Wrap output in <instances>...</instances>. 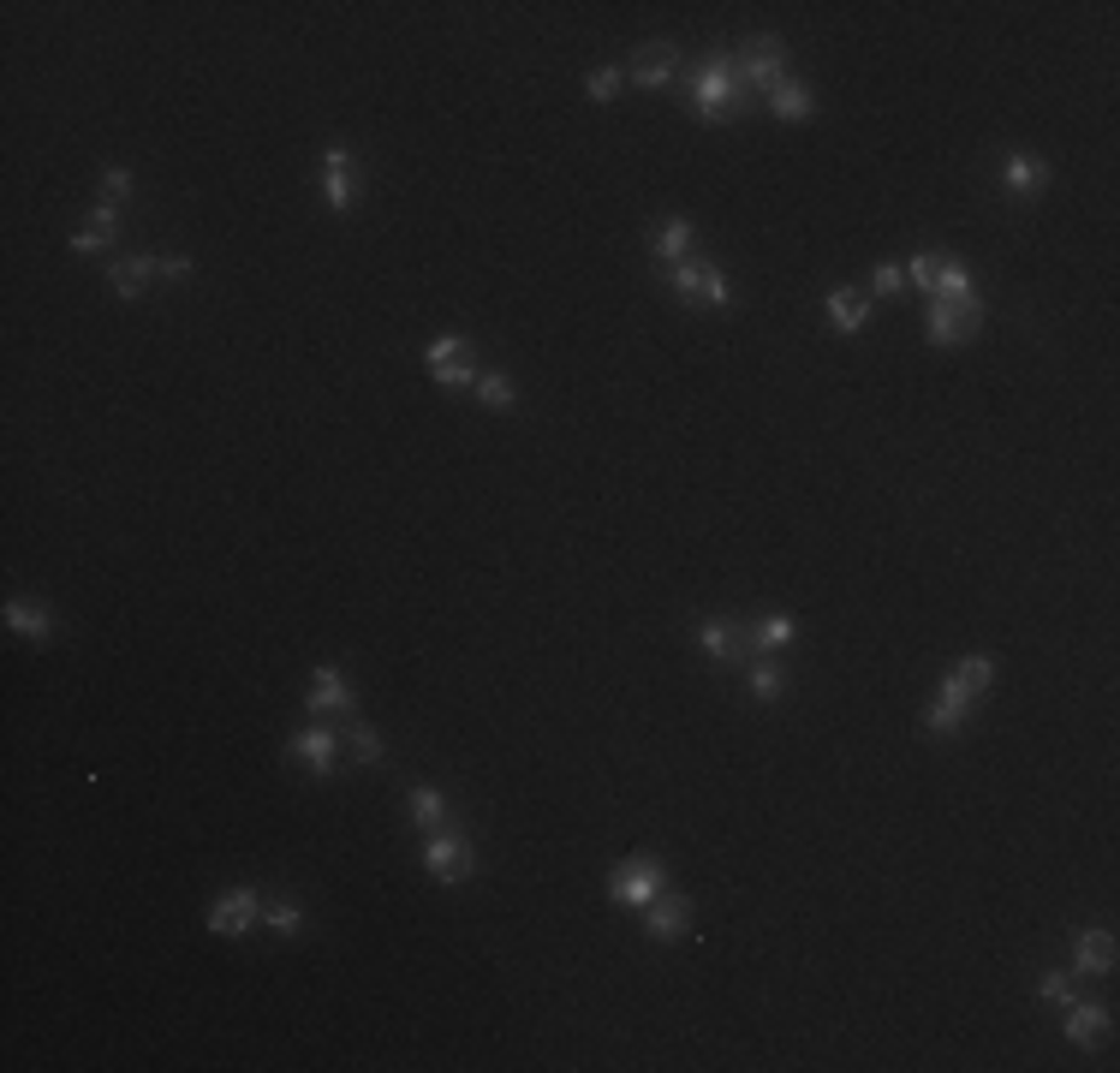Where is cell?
<instances>
[{"label": "cell", "mask_w": 1120, "mask_h": 1073, "mask_svg": "<svg viewBox=\"0 0 1120 1073\" xmlns=\"http://www.w3.org/2000/svg\"><path fill=\"white\" fill-rule=\"evenodd\" d=\"M745 78H740V61L733 54H710V61L692 72V120L703 125H727L733 114L745 107Z\"/></svg>", "instance_id": "1"}, {"label": "cell", "mask_w": 1120, "mask_h": 1073, "mask_svg": "<svg viewBox=\"0 0 1120 1073\" xmlns=\"http://www.w3.org/2000/svg\"><path fill=\"white\" fill-rule=\"evenodd\" d=\"M740 78H745V90L775 96L781 84H787V43H781V36H758V43H745Z\"/></svg>", "instance_id": "2"}, {"label": "cell", "mask_w": 1120, "mask_h": 1073, "mask_svg": "<svg viewBox=\"0 0 1120 1073\" xmlns=\"http://www.w3.org/2000/svg\"><path fill=\"white\" fill-rule=\"evenodd\" d=\"M662 889H667V871H662V859H656V853L626 859L621 871H614V883H608V894H614L621 907H650Z\"/></svg>", "instance_id": "3"}, {"label": "cell", "mask_w": 1120, "mask_h": 1073, "mask_svg": "<svg viewBox=\"0 0 1120 1073\" xmlns=\"http://www.w3.org/2000/svg\"><path fill=\"white\" fill-rule=\"evenodd\" d=\"M984 329V304L978 299H930V340L936 347H960Z\"/></svg>", "instance_id": "4"}, {"label": "cell", "mask_w": 1120, "mask_h": 1073, "mask_svg": "<svg viewBox=\"0 0 1120 1073\" xmlns=\"http://www.w3.org/2000/svg\"><path fill=\"white\" fill-rule=\"evenodd\" d=\"M697 644H703L715 663H733V668H745L758 656V638H751L745 620H703V626H697Z\"/></svg>", "instance_id": "5"}, {"label": "cell", "mask_w": 1120, "mask_h": 1073, "mask_svg": "<svg viewBox=\"0 0 1120 1073\" xmlns=\"http://www.w3.org/2000/svg\"><path fill=\"white\" fill-rule=\"evenodd\" d=\"M424 871H429L436 883H459V877H471V846H465V835H454V829H429Z\"/></svg>", "instance_id": "6"}, {"label": "cell", "mask_w": 1120, "mask_h": 1073, "mask_svg": "<svg viewBox=\"0 0 1120 1073\" xmlns=\"http://www.w3.org/2000/svg\"><path fill=\"white\" fill-rule=\"evenodd\" d=\"M644 931H650V942H674L692 931V894H656L650 907H644Z\"/></svg>", "instance_id": "7"}, {"label": "cell", "mask_w": 1120, "mask_h": 1073, "mask_svg": "<svg viewBox=\"0 0 1120 1073\" xmlns=\"http://www.w3.org/2000/svg\"><path fill=\"white\" fill-rule=\"evenodd\" d=\"M257 919H262L257 889H233V894H221V901L209 907V931L215 937H239V931H251Z\"/></svg>", "instance_id": "8"}, {"label": "cell", "mask_w": 1120, "mask_h": 1073, "mask_svg": "<svg viewBox=\"0 0 1120 1073\" xmlns=\"http://www.w3.org/2000/svg\"><path fill=\"white\" fill-rule=\"evenodd\" d=\"M971 704H978V692H971L966 681H941V692H936V704H930V734H954L960 722L971 716Z\"/></svg>", "instance_id": "9"}, {"label": "cell", "mask_w": 1120, "mask_h": 1073, "mask_svg": "<svg viewBox=\"0 0 1120 1073\" xmlns=\"http://www.w3.org/2000/svg\"><path fill=\"white\" fill-rule=\"evenodd\" d=\"M674 72H680V48L674 43H644L632 54V84L638 90H656V84H667Z\"/></svg>", "instance_id": "10"}, {"label": "cell", "mask_w": 1120, "mask_h": 1073, "mask_svg": "<svg viewBox=\"0 0 1120 1073\" xmlns=\"http://www.w3.org/2000/svg\"><path fill=\"white\" fill-rule=\"evenodd\" d=\"M352 686H346V674L340 668H317V681H310V716H346L352 722Z\"/></svg>", "instance_id": "11"}, {"label": "cell", "mask_w": 1120, "mask_h": 1073, "mask_svg": "<svg viewBox=\"0 0 1120 1073\" xmlns=\"http://www.w3.org/2000/svg\"><path fill=\"white\" fill-rule=\"evenodd\" d=\"M287 757H299V764H310L317 775L334 770V757H340V745H334V727H299L287 740Z\"/></svg>", "instance_id": "12"}, {"label": "cell", "mask_w": 1120, "mask_h": 1073, "mask_svg": "<svg viewBox=\"0 0 1120 1073\" xmlns=\"http://www.w3.org/2000/svg\"><path fill=\"white\" fill-rule=\"evenodd\" d=\"M322 180H328V209L346 215L352 209V150L346 144H328V150H322Z\"/></svg>", "instance_id": "13"}, {"label": "cell", "mask_w": 1120, "mask_h": 1073, "mask_svg": "<svg viewBox=\"0 0 1120 1073\" xmlns=\"http://www.w3.org/2000/svg\"><path fill=\"white\" fill-rule=\"evenodd\" d=\"M1067 1038L1085 1043V1050L1108 1043V1008L1103 1002H1067Z\"/></svg>", "instance_id": "14"}, {"label": "cell", "mask_w": 1120, "mask_h": 1073, "mask_svg": "<svg viewBox=\"0 0 1120 1073\" xmlns=\"http://www.w3.org/2000/svg\"><path fill=\"white\" fill-rule=\"evenodd\" d=\"M150 274H162V257L137 251V257H120V263H114V269H107V281H114V292H120V299H137Z\"/></svg>", "instance_id": "15"}, {"label": "cell", "mask_w": 1120, "mask_h": 1073, "mask_svg": "<svg viewBox=\"0 0 1120 1073\" xmlns=\"http://www.w3.org/2000/svg\"><path fill=\"white\" fill-rule=\"evenodd\" d=\"M1073 972H1115V931H1085L1073 942Z\"/></svg>", "instance_id": "16"}, {"label": "cell", "mask_w": 1120, "mask_h": 1073, "mask_svg": "<svg viewBox=\"0 0 1120 1073\" xmlns=\"http://www.w3.org/2000/svg\"><path fill=\"white\" fill-rule=\"evenodd\" d=\"M1001 180H1007V191H1043V185H1049V167L1037 162V155L1014 150L1007 162H1001Z\"/></svg>", "instance_id": "17"}, {"label": "cell", "mask_w": 1120, "mask_h": 1073, "mask_svg": "<svg viewBox=\"0 0 1120 1073\" xmlns=\"http://www.w3.org/2000/svg\"><path fill=\"white\" fill-rule=\"evenodd\" d=\"M829 317H834V329L859 334L864 322H870V299H864V292H852V287H834L829 292Z\"/></svg>", "instance_id": "18"}, {"label": "cell", "mask_w": 1120, "mask_h": 1073, "mask_svg": "<svg viewBox=\"0 0 1120 1073\" xmlns=\"http://www.w3.org/2000/svg\"><path fill=\"white\" fill-rule=\"evenodd\" d=\"M692 245H697V228L685 221V215H674V221L656 233V257H662V263H685V257H692Z\"/></svg>", "instance_id": "19"}, {"label": "cell", "mask_w": 1120, "mask_h": 1073, "mask_svg": "<svg viewBox=\"0 0 1120 1073\" xmlns=\"http://www.w3.org/2000/svg\"><path fill=\"white\" fill-rule=\"evenodd\" d=\"M769 114H775V120H787V125H793V120H811L817 107H811V90L787 78V84H781V90L769 96Z\"/></svg>", "instance_id": "20"}, {"label": "cell", "mask_w": 1120, "mask_h": 1073, "mask_svg": "<svg viewBox=\"0 0 1120 1073\" xmlns=\"http://www.w3.org/2000/svg\"><path fill=\"white\" fill-rule=\"evenodd\" d=\"M6 626H13L18 638H31V644H43L48 638V608H36V603H6Z\"/></svg>", "instance_id": "21"}, {"label": "cell", "mask_w": 1120, "mask_h": 1073, "mask_svg": "<svg viewBox=\"0 0 1120 1073\" xmlns=\"http://www.w3.org/2000/svg\"><path fill=\"white\" fill-rule=\"evenodd\" d=\"M703 269H710L703 257L674 263V269H667V287H674V299H685V304H697V299H703Z\"/></svg>", "instance_id": "22"}, {"label": "cell", "mask_w": 1120, "mask_h": 1073, "mask_svg": "<svg viewBox=\"0 0 1120 1073\" xmlns=\"http://www.w3.org/2000/svg\"><path fill=\"white\" fill-rule=\"evenodd\" d=\"M471 388H477V400H483L489 412H513V376H500V370H483V376L471 382Z\"/></svg>", "instance_id": "23"}, {"label": "cell", "mask_w": 1120, "mask_h": 1073, "mask_svg": "<svg viewBox=\"0 0 1120 1073\" xmlns=\"http://www.w3.org/2000/svg\"><path fill=\"white\" fill-rule=\"evenodd\" d=\"M411 817H418V829H441L447 823V800H441L436 787H411Z\"/></svg>", "instance_id": "24"}, {"label": "cell", "mask_w": 1120, "mask_h": 1073, "mask_svg": "<svg viewBox=\"0 0 1120 1073\" xmlns=\"http://www.w3.org/2000/svg\"><path fill=\"white\" fill-rule=\"evenodd\" d=\"M751 638H758V651H787L793 638H799V626H793L787 615H769V620L751 626Z\"/></svg>", "instance_id": "25"}, {"label": "cell", "mask_w": 1120, "mask_h": 1073, "mask_svg": "<svg viewBox=\"0 0 1120 1073\" xmlns=\"http://www.w3.org/2000/svg\"><path fill=\"white\" fill-rule=\"evenodd\" d=\"M930 299H978V292H971V274L960 269V263H941V269H936V287H930Z\"/></svg>", "instance_id": "26"}, {"label": "cell", "mask_w": 1120, "mask_h": 1073, "mask_svg": "<svg viewBox=\"0 0 1120 1073\" xmlns=\"http://www.w3.org/2000/svg\"><path fill=\"white\" fill-rule=\"evenodd\" d=\"M346 752L358 757V764H381V740H376V727L346 722Z\"/></svg>", "instance_id": "27"}, {"label": "cell", "mask_w": 1120, "mask_h": 1073, "mask_svg": "<svg viewBox=\"0 0 1120 1073\" xmlns=\"http://www.w3.org/2000/svg\"><path fill=\"white\" fill-rule=\"evenodd\" d=\"M954 681H966L971 692H989V681H996V656H966V663L954 668Z\"/></svg>", "instance_id": "28"}, {"label": "cell", "mask_w": 1120, "mask_h": 1073, "mask_svg": "<svg viewBox=\"0 0 1120 1073\" xmlns=\"http://www.w3.org/2000/svg\"><path fill=\"white\" fill-rule=\"evenodd\" d=\"M424 358H429V370H441V364H454V358H471V347L459 340V334H441V340H429L424 347Z\"/></svg>", "instance_id": "29"}, {"label": "cell", "mask_w": 1120, "mask_h": 1073, "mask_svg": "<svg viewBox=\"0 0 1120 1073\" xmlns=\"http://www.w3.org/2000/svg\"><path fill=\"white\" fill-rule=\"evenodd\" d=\"M262 919H269L281 937H299V931H304V912L292 907V901H269V907H262Z\"/></svg>", "instance_id": "30"}, {"label": "cell", "mask_w": 1120, "mask_h": 1073, "mask_svg": "<svg viewBox=\"0 0 1120 1073\" xmlns=\"http://www.w3.org/2000/svg\"><path fill=\"white\" fill-rule=\"evenodd\" d=\"M781 686H787V674L775 663H751V692L758 698H781Z\"/></svg>", "instance_id": "31"}, {"label": "cell", "mask_w": 1120, "mask_h": 1073, "mask_svg": "<svg viewBox=\"0 0 1120 1073\" xmlns=\"http://www.w3.org/2000/svg\"><path fill=\"white\" fill-rule=\"evenodd\" d=\"M936 269H941V257H936V251H912L906 281H912V287H923V292H930V287H936Z\"/></svg>", "instance_id": "32"}, {"label": "cell", "mask_w": 1120, "mask_h": 1073, "mask_svg": "<svg viewBox=\"0 0 1120 1073\" xmlns=\"http://www.w3.org/2000/svg\"><path fill=\"white\" fill-rule=\"evenodd\" d=\"M870 287H877L882 299H900V292H906V269H894V263H882V269L870 274Z\"/></svg>", "instance_id": "33"}, {"label": "cell", "mask_w": 1120, "mask_h": 1073, "mask_svg": "<svg viewBox=\"0 0 1120 1073\" xmlns=\"http://www.w3.org/2000/svg\"><path fill=\"white\" fill-rule=\"evenodd\" d=\"M621 84H626V78L614 72V66H603V72H591V84H584V90H591L596 102H614V96H621Z\"/></svg>", "instance_id": "34"}, {"label": "cell", "mask_w": 1120, "mask_h": 1073, "mask_svg": "<svg viewBox=\"0 0 1120 1073\" xmlns=\"http://www.w3.org/2000/svg\"><path fill=\"white\" fill-rule=\"evenodd\" d=\"M436 382H441V388H471V382H477V370H471V358H454V364H441V370H436Z\"/></svg>", "instance_id": "35"}, {"label": "cell", "mask_w": 1120, "mask_h": 1073, "mask_svg": "<svg viewBox=\"0 0 1120 1073\" xmlns=\"http://www.w3.org/2000/svg\"><path fill=\"white\" fill-rule=\"evenodd\" d=\"M1037 996H1043V1002H1060V1008H1067V1002H1073V984H1067V972H1049V978L1037 984Z\"/></svg>", "instance_id": "36"}, {"label": "cell", "mask_w": 1120, "mask_h": 1073, "mask_svg": "<svg viewBox=\"0 0 1120 1073\" xmlns=\"http://www.w3.org/2000/svg\"><path fill=\"white\" fill-rule=\"evenodd\" d=\"M125 191H132V173H125V167H107L102 173V203H120Z\"/></svg>", "instance_id": "37"}, {"label": "cell", "mask_w": 1120, "mask_h": 1073, "mask_svg": "<svg viewBox=\"0 0 1120 1073\" xmlns=\"http://www.w3.org/2000/svg\"><path fill=\"white\" fill-rule=\"evenodd\" d=\"M703 304H715V311H727V304H733V299H727V281L715 269H703Z\"/></svg>", "instance_id": "38"}, {"label": "cell", "mask_w": 1120, "mask_h": 1073, "mask_svg": "<svg viewBox=\"0 0 1120 1073\" xmlns=\"http://www.w3.org/2000/svg\"><path fill=\"white\" fill-rule=\"evenodd\" d=\"M162 274L167 281H185V274H191V257H162Z\"/></svg>", "instance_id": "39"}]
</instances>
